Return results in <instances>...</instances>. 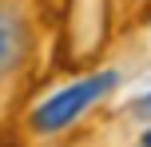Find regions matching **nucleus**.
<instances>
[{
    "label": "nucleus",
    "instance_id": "obj_1",
    "mask_svg": "<svg viewBox=\"0 0 151 147\" xmlns=\"http://www.w3.org/2000/svg\"><path fill=\"white\" fill-rule=\"evenodd\" d=\"M115 84H119V76H115V72H96V76L80 80V84L60 87L56 95H48V100L32 111V127H36L40 135H52V131L72 127L76 119L91 108V103H99L107 92H115Z\"/></svg>",
    "mask_w": 151,
    "mask_h": 147
},
{
    "label": "nucleus",
    "instance_id": "obj_2",
    "mask_svg": "<svg viewBox=\"0 0 151 147\" xmlns=\"http://www.w3.org/2000/svg\"><path fill=\"white\" fill-rule=\"evenodd\" d=\"M20 56H24V24L0 12V68H12Z\"/></svg>",
    "mask_w": 151,
    "mask_h": 147
},
{
    "label": "nucleus",
    "instance_id": "obj_3",
    "mask_svg": "<svg viewBox=\"0 0 151 147\" xmlns=\"http://www.w3.org/2000/svg\"><path fill=\"white\" fill-rule=\"evenodd\" d=\"M131 111H139V115H151V92H147V95H139V100L131 103Z\"/></svg>",
    "mask_w": 151,
    "mask_h": 147
},
{
    "label": "nucleus",
    "instance_id": "obj_4",
    "mask_svg": "<svg viewBox=\"0 0 151 147\" xmlns=\"http://www.w3.org/2000/svg\"><path fill=\"white\" fill-rule=\"evenodd\" d=\"M143 147H151V127H147V131H143Z\"/></svg>",
    "mask_w": 151,
    "mask_h": 147
}]
</instances>
